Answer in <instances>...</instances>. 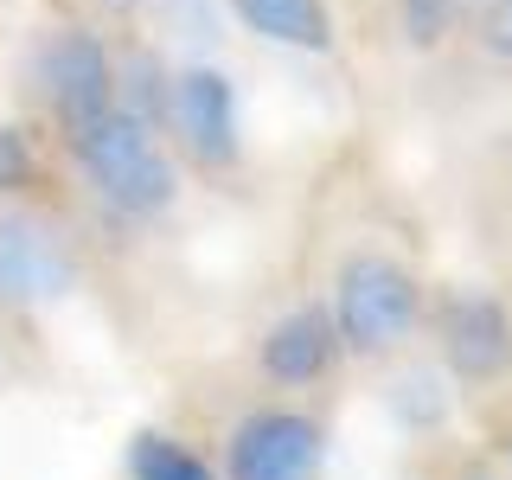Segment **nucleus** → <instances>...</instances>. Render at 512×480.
<instances>
[{"label":"nucleus","instance_id":"obj_1","mask_svg":"<svg viewBox=\"0 0 512 480\" xmlns=\"http://www.w3.org/2000/svg\"><path fill=\"white\" fill-rule=\"evenodd\" d=\"M71 154L84 167V180L96 186V199L122 218H160L173 205V192H180V173L160 148V128L135 122L128 109H109L90 128H77Z\"/></svg>","mask_w":512,"mask_h":480},{"label":"nucleus","instance_id":"obj_2","mask_svg":"<svg viewBox=\"0 0 512 480\" xmlns=\"http://www.w3.org/2000/svg\"><path fill=\"white\" fill-rule=\"evenodd\" d=\"M423 320V288L404 263L378 250H359L340 263L333 276V327H340V346L359 352V359H378V352L404 346Z\"/></svg>","mask_w":512,"mask_h":480},{"label":"nucleus","instance_id":"obj_3","mask_svg":"<svg viewBox=\"0 0 512 480\" xmlns=\"http://www.w3.org/2000/svg\"><path fill=\"white\" fill-rule=\"evenodd\" d=\"M32 77H39V96L52 103L64 135H77V128H90L96 116L116 109V58H109V45L84 26L45 32L39 58H32Z\"/></svg>","mask_w":512,"mask_h":480},{"label":"nucleus","instance_id":"obj_4","mask_svg":"<svg viewBox=\"0 0 512 480\" xmlns=\"http://www.w3.org/2000/svg\"><path fill=\"white\" fill-rule=\"evenodd\" d=\"M71 282H77V263L52 224L32 212H0V301L7 308L64 301Z\"/></svg>","mask_w":512,"mask_h":480},{"label":"nucleus","instance_id":"obj_5","mask_svg":"<svg viewBox=\"0 0 512 480\" xmlns=\"http://www.w3.org/2000/svg\"><path fill=\"white\" fill-rule=\"evenodd\" d=\"M320 455L327 436L301 410H256L231 429V480H320Z\"/></svg>","mask_w":512,"mask_h":480},{"label":"nucleus","instance_id":"obj_6","mask_svg":"<svg viewBox=\"0 0 512 480\" xmlns=\"http://www.w3.org/2000/svg\"><path fill=\"white\" fill-rule=\"evenodd\" d=\"M167 128L186 141V154L199 167H231L237 160V90H231V77L212 71V64L173 71Z\"/></svg>","mask_w":512,"mask_h":480},{"label":"nucleus","instance_id":"obj_7","mask_svg":"<svg viewBox=\"0 0 512 480\" xmlns=\"http://www.w3.org/2000/svg\"><path fill=\"white\" fill-rule=\"evenodd\" d=\"M442 352L474 384L512 372V314L493 295H455L442 308Z\"/></svg>","mask_w":512,"mask_h":480},{"label":"nucleus","instance_id":"obj_8","mask_svg":"<svg viewBox=\"0 0 512 480\" xmlns=\"http://www.w3.org/2000/svg\"><path fill=\"white\" fill-rule=\"evenodd\" d=\"M333 352H340V327H333L327 308H295L282 314L276 327L263 333V378L269 384H314L320 372L333 365Z\"/></svg>","mask_w":512,"mask_h":480},{"label":"nucleus","instance_id":"obj_9","mask_svg":"<svg viewBox=\"0 0 512 480\" xmlns=\"http://www.w3.org/2000/svg\"><path fill=\"white\" fill-rule=\"evenodd\" d=\"M231 7L250 32H263L276 45H295V52H327L333 45V26H327L320 0H231Z\"/></svg>","mask_w":512,"mask_h":480},{"label":"nucleus","instance_id":"obj_10","mask_svg":"<svg viewBox=\"0 0 512 480\" xmlns=\"http://www.w3.org/2000/svg\"><path fill=\"white\" fill-rule=\"evenodd\" d=\"M167 96H173V77L160 71L154 52H128L116 64V109H128L135 122L167 128Z\"/></svg>","mask_w":512,"mask_h":480},{"label":"nucleus","instance_id":"obj_11","mask_svg":"<svg viewBox=\"0 0 512 480\" xmlns=\"http://www.w3.org/2000/svg\"><path fill=\"white\" fill-rule=\"evenodd\" d=\"M128 474L135 480H218L192 448H180L173 436H135V448H128Z\"/></svg>","mask_w":512,"mask_h":480},{"label":"nucleus","instance_id":"obj_12","mask_svg":"<svg viewBox=\"0 0 512 480\" xmlns=\"http://www.w3.org/2000/svg\"><path fill=\"white\" fill-rule=\"evenodd\" d=\"M39 160H32V141L26 128H0V192H26Z\"/></svg>","mask_w":512,"mask_h":480},{"label":"nucleus","instance_id":"obj_13","mask_svg":"<svg viewBox=\"0 0 512 480\" xmlns=\"http://www.w3.org/2000/svg\"><path fill=\"white\" fill-rule=\"evenodd\" d=\"M480 45L500 64H512V0H487L480 7Z\"/></svg>","mask_w":512,"mask_h":480},{"label":"nucleus","instance_id":"obj_14","mask_svg":"<svg viewBox=\"0 0 512 480\" xmlns=\"http://www.w3.org/2000/svg\"><path fill=\"white\" fill-rule=\"evenodd\" d=\"M167 7H173V20H186V13H192V39H199V45L218 39V20L205 13V0H167Z\"/></svg>","mask_w":512,"mask_h":480},{"label":"nucleus","instance_id":"obj_15","mask_svg":"<svg viewBox=\"0 0 512 480\" xmlns=\"http://www.w3.org/2000/svg\"><path fill=\"white\" fill-rule=\"evenodd\" d=\"M103 7H109V13H128V7H135V0H103Z\"/></svg>","mask_w":512,"mask_h":480},{"label":"nucleus","instance_id":"obj_16","mask_svg":"<svg viewBox=\"0 0 512 480\" xmlns=\"http://www.w3.org/2000/svg\"><path fill=\"white\" fill-rule=\"evenodd\" d=\"M506 455H512V442H506Z\"/></svg>","mask_w":512,"mask_h":480}]
</instances>
